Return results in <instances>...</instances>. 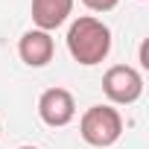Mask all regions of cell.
<instances>
[{
    "instance_id": "obj_1",
    "label": "cell",
    "mask_w": 149,
    "mask_h": 149,
    "mask_svg": "<svg viewBox=\"0 0 149 149\" xmlns=\"http://www.w3.org/2000/svg\"><path fill=\"white\" fill-rule=\"evenodd\" d=\"M64 41H67V53L73 56V61H79L85 67L105 61L108 53H111V29L94 15L76 18L70 24Z\"/></svg>"
},
{
    "instance_id": "obj_2",
    "label": "cell",
    "mask_w": 149,
    "mask_h": 149,
    "mask_svg": "<svg viewBox=\"0 0 149 149\" xmlns=\"http://www.w3.org/2000/svg\"><path fill=\"white\" fill-rule=\"evenodd\" d=\"M79 132L85 143L97 149H108L123 134V117L114 105H91L79 120Z\"/></svg>"
},
{
    "instance_id": "obj_3",
    "label": "cell",
    "mask_w": 149,
    "mask_h": 149,
    "mask_svg": "<svg viewBox=\"0 0 149 149\" xmlns=\"http://www.w3.org/2000/svg\"><path fill=\"white\" fill-rule=\"evenodd\" d=\"M102 94L111 105H132L143 97V76L132 64H114L102 76Z\"/></svg>"
},
{
    "instance_id": "obj_4",
    "label": "cell",
    "mask_w": 149,
    "mask_h": 149,
    "mask_svg": "<svg viewBox=\"0 0 149 149\" xmlns=\"http://www.w3.org/2000/svg\"><path fill=\"white\" fill-rule=\"evenodd\" d=\"M38 117H41V123H47L53 129L67 126L76 117V100H73V94L67 88H47L38 97Z\"/></svg>"
},
{
    "instance_id": "obj_5",
    "label": "cell",
    "mask_w": 149,
    "mask_h": 149,
    "mask_svg": "<svg viewBox=\"0 0 149 149\" xmlns=\"http://www.w3.org/2000/svg\"><path fill=\"white\" fill-rule=\"evenodd\" d=\"M53 53H56V41L50 32L44 29H26L18 41V56L24 64L29 67H44L53 61Z\"/></svg>"
},
{
    "instance_id": "obj_6",
    "label": "cell",
    "mask_w": 149,
    "mask_h": 149,
    "mask_svg": "<svg viewBox=\"0 0 149 149\" xmlns=\"http://www.w3.org/2000/svg\"><path fill=\"white\" fill-rule=\"evenodd\" d=\"M73 12V0H32V24L35 29L53 32Z\"/></svg>"
},
{
    "instance_id": "obj_7",
    "label": "cell",
    "mask_w": 149,
    "mask_h": 149,
    "mask_svg": "<svg viewBox=\"0 0 149 149\" xmlns=\"http://www.w3.org/2000/svg\"><path fill=\"white\" fill-rule=\"evenodd\" d=\"M82 3H85L91 12H111L120 0H82Z\"/></svg>"
},
{
    "instance_id": "obj_8",
    "label": "cell",
    "mask_w": 149,
    "mask_h": 149,
    "mask_svg": "<svg viewBox=\"0 0 149 149\" xmlns=\"http://www.w3.org/2000/svg\"><path fill=\"white\" fill-rule=\"evenodd\" d=\"M18 149H38V146H18Z\"/></svg>"
},
{
    "instance_id": "obj_9",
    "label": "cell",
    "mask_w": 149,
    "mask_h": 149,
    "mask_svg": "<svg viewBox=\"0 0 149 149\" xmlns=\"http://www.w3.org/2000/svg\"><path fill=\"white\" fill-rule=\"evenodd\" d=\"M0 132H3V129H0Z\"/></svg>"
}]
</instances>
